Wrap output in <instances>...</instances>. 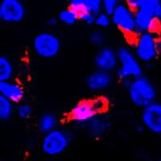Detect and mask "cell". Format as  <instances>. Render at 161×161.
Segmentation results:
<instances>
[{
  "label": "cell",
  "mask_w": 161,
  "mask_h": 161,
  "mask_svg": "<svg viewBox=\"0 0 161 161\" xmlns=\"http://www.w3.org/2000/svg\"><path fill=\"white\" fill-rule=\"evenodd\" d=\"M159 31H161V17H160V19H159Z\"/></svg>",
  "instance_id": "cell-30"
},
{
  "label": "cell",
  "mask_w": 161,
  "mask_h": 161,
  "mask_svg": "<svg viewBox=\"0 0 161 161\" xmlns=\"http://www.w3.org/2000/svg\"><path fill=\"white\" fill-rule=\"evenodd\" d=\"M112 24L124 33L125 35L136 36V24L135 11L127 7L124 3L119 4L110 15Z\"/></svg>",
  "instance_id": "cell-6"
},
{
  "label": "cell",
  "mask_w": 161,
  "mask_h": 161,
  "mask_svg": "<svg viewBox=\"0 0 161 161\" xmlns=\"http://www.w3.org/2000/svg\"><path fill=\"white\" fill-rule=\"evenodd\" d=\"M73 139L71 131L64 129L56 128L43 135L40 141V148L43 153L48 156H57L64 153Z\"/></svg>",
  "instance_id": "cell-3"
},
{
  "label": "cell",
  "mask_w": 161,
  "mask_h": 161,
  "mask_svg": "<svg viewBox=\"0 0 161 161\" xmlns=\"http://www.w3.org/2000/svg\"><path fill=\"white\" fill-rule=\"evenodd\" d=\"M143 8L150 11L156 19H160L161 0H143Z\"/></svg>",
  "instance_id": "cell-19"
},
{
  "label": "cell",
  "mask_w": 161,
  "mask_h": 161,
  "mask_svg": "<svg viewBox=\"0 0 161 161\" xmlns=\"http://www.w3.org/2000/svg\"><path fill=\"white\" fill-rule=\"evenodd\" d=\"M112 24L111 16L110 14L106 13L105 11H102L99 13L96 14L95 24L99 28H106Z\"/></svg>",
  "instance_id": "cell-22"
},
{
  "label": "cell",
  "mask_w": 161,
  "mask_h": 161,
  "mask_svg": "<svg viewBox=\"0 0 161 161\" xmlns=\"http://www.w3.org/2000/svg\"><path fill=\"white\" fill-rule=\"evenodd\" d=\"M124 3L133 11H137L143 6V0H124Z\"/></svg>",
  "instance_id": "cell-28"
},
{
  "label": "cell",
  "mask_w": 161,
  "mask_h": 161,
  "mask_svg": "<svg viewBox=\"0 0 161 161\" xmlns=\"http://www.w3.org/2000/svg\"><path fill=\"white\" fill-rule=\"evenodd\" d=\"M26 15V8L21 0H1L0 20L8 24L22 22Z\"/></svg>",
  "instance_id": "cell-7"
},
{
  "label": "cell",
  "mask_w": 161,
  "mask_h": 161,
  "mask_svg": "<svg viewBox=\"0 0 161 161\" xmlns=\"http://www.w3.org/2000/svg\"><path fill=\"white\" fill-rule=\"evenodd\" d=\"M90 9L93 13L97 14L103 11V0H86Z\"/></svg>",
  "instance_id": "cell-27"
},
{
  "label": "cell",
  "mask_w": 161,
  "mask_h": 161,
  "mask_svg": "<svg viewBox=\"0 0 161 161\" xmlns=\"http://www.w3.org/2000/svg\"><path fill=\"white\" fill-rule=\"evenodd\" d=\"M106 40V34L102 30H94L90 34V42L95 47L101 48L105 46Z\"/></svg>",
  "instance_id": "cell-20"
},
{
  "label": "cell",
  "mask_w": 161,
  "mask_h": 161,
  "mask_svg": "<svg viewBox=\"0 0 161 161\" xmlns=\"http://www.w3.org/2000/svg\"><path fill=\"white\" fill-rule=\"evenodd\" d=\"M14 65L11 60L6 56L0 57V81L12 80L14 76Z\"/></svg>",
  "instance_id": "cell-16"
},
{
  "label": "cell",
  "mask_w": 161,
  "mask_h": 161,
  "mask_svg": "<svg viewBox=\"0 0 161 161\" xmlns=\"http://www.w3.org/2000/svg\"><path fill=\"white\" fill-rule=\"evenodd\" d=\"M58 19L60 23L64 25H74L79 20V15L77 12L68 8L60 11L58 14Z\"/></svg>",
  "instance_id": "cell-18"
},
{
  "label": "cell",
  "mask_w": 161,
  "mask_h": 161,
  "mask_svg": "<svg viewBox=\"0 0 161 161\" xmlns=\"http://www.w3.org/2000/svg\"><path fill=\"white\" fill-rule=\"evenodd\" d=\"M93 63L97 69L110 73L117 70L119 66L117 50L106 45L101 47L94 55Z\"/></svg>",
  "instance_id": "cell-9"
},
{
  "label": "cell",
  "mask_w": 161,
  "mask_h": 161,
  "mask_svg": "<svg viewBox=\"0 0 161 161\" xmlns=\"http://www.w3.org/2000/svg\"><path fill=\"white\" fill-rule=\"evenodd\" d=\"M59 121L57 116L51 112H45L40 114L37 120V129L40 133L45 135L57 128Z\"/></svg>",
  "instance_id": "cell-15"
},
{
  "label": "cell",
  "mask_w": 161,
  "mask_h": 161,
  "mask_svg": "<svg viewBox=\"0 0 161 161\" xmlns=\"http://www.w3.org/2000/svg\"><path fill=\"white\" fill-rule=\"evenodd\" d=\"M97 114L91 100H82L72 107L69 113V119L74 124L86 126Z\"/></svg>",
  "instance_id": "cell-10"
},
{
  "label": "cell",
  "mask_w": 161,
  "mask_h": 161,
  "mask_svg": "<svg viewBox=\"0 0 161 161\" xmlns=\"http://www.w3.org/2000/svg\"><path fill=\"white\" fill-rule=\"evenodd\" d=\"M14 111V103L3 96L0 95V120L6 122L11 119Z\"/></svg>",
  "instance_id": "cell-17"
},
{
  "label": "cell",
  "mask_w": 161,
  "mask_h": 161,
  "mask_svg": "<svg viewBox=\"0 0 161 161\" xmlns=\"http://www.w3.org/2000/svg\"><path fill=\"white\" fill-rule=\"evenodd\" d=\"M96 14L93 11H89L79 15V20L87 25H93L95 23Z\"/></svg>",
  "instance_id": "cell-26"
},
{
  "label": "cell",
  "mask_w": 161,
  "mask_h": 161,
  "mask_svg": "<svg viewBox=\"0 0 161 161\" xmlns=\"http://www.w3.org/2000/svg\"><path fill=\"white\" fill-rule=\"evenodd\" d=\"M117 54L119 66L116 70V75L121 80L142 76L143 69L141 62L133 49L128 46H121L118 48Z\"/></svg>",
  "instance_id": "cell-4"
},
{
  "label": "cell",
  "mask_w": 161,
  "mask_h": 161,
  "mask_svg": "<svg viewBox=\"0 0 161 161\" xmlns=\"http://www.w3.org/2000/svg\"><path fill=\"white\" fill-rule=\"evenodd\" d=\"M111 123L109 117L105 113L97 114L95 117L89 122L85 126L86 131L90 137L99 139L107 133L110 128Z\"/></svg>",
  "instance_id": "cell-13"
},
{
  "label": "cell",
  "mask_w": 161,
  "mask_h": 161,
  "mask_svg": "<svg viewBox=\"0 0 161 161\" xmlns=\"http://www.w3.org/2000/svg\"><path fill=\"white\" fill-rule=\"evenodd\" d=\"M133 50L141 63L153 62L161 53V38L157 32H143L136 36Z\"/></svg>",
  "instance_id": "cell-1"
},
{
  "label": "cell",
  "mask_w": 161,
  "mask_h": 161,
  "mask_svg": "<svg viewBox=\"0 0 161 161\" xmlns=\"http://www.w3.org/2000/svg\"><path fill=\"white\" fill-rule=\"evenodd\" d=\"M0 95L8 98L14 104H19L23 101L25 92L23 86L15 80L0 81Z\"/></svg>",
  "instance_id": "cell-14"
},
{
  "label": "cell",
  "mask_w": 161,
  "mask_h": 161,
  "mask_svg": "<svg viewBox=\"0 0 161 161\" xmlns=\"http://www.w3.org/2000/svg\"><path fill=\"white\" fill-rule=\"evenodd\" d=\"M15 112L21 119H28L32 114V107L28 103H20L15 108Z\"/></svg>",
  "instance_id": "cell-23"
},
{
  "label": "cell",
  "mask_w": 161,
  "mask_h": 161,
  "mask_svg": "<svg viewBox=\"0 0 161 161\" xmlns=\"http://www.w3.org/2000/svg\"><path fill=\"white\" fill-rule=\"evenodd\" d=\"M122 3V0H103V11L111 15L115 8Z\"/></svg>",
  "instance_id": "cell-25"
},
{
  "label": "cell",
  "mask_w": 161,
  "mask_h": 161,
  "mask_svg": "<svg viewBox=\"0 0 161 161\" xmlns=\"http://www.w3.org/2000/svg\"><path fill=\"white\" fill-rule=\"evenodd\" d=\"M69 8L77 12L78 15L91 11L86 0H69Z\"/></svg>",
  "instance_id": "cell-21"
},
{
  "label": "cell",
  "mask_w": 161,
  "mask_h": 161,
  "mask_svg": "<svg viewBox=\"0 0 161 161\" xmlns=\"http://www.w3.org/2000/svg\"><path fill=\"white\" fill-rule=\"evenodd\" d=\"M126 90L132 104L141 109L155 102L157 94L153 83L143 75L132 79Z\"/></svg>",
  "instance_id": "cell-2"
},
{
  "label": "cell",
  "mask_w": 161,
  "mask_h": 161,
  "mask_svg": "<svg viewBox=\"0 0 161 161\" xmlns=\"http://www.w3.org/2000/svg\"><path fill=\"white\" fill-rule=\"evenodd\" d=\"M158 161H161V157L159 158V160H158Z\"/></svg>",
  "instance_id": "cell-31"
},
{
  "label": "cell",
  "mask_w": 161,
  "mask_h": 161,
  "mask_svg": "<svg viewBox=\"0 0 161 161\" xmlns=\"http://www.w3.org/2000/svg\"><path fill=\"white\" fill-rule=\"evenodd\" d=\"M113 83V77L110 72L97 69L90 73L86 79V87L93 92L107 90Z\"/></svg>",
  "instance_id": "cell-12"
},
{
  "label": "cell",
  "mask_w": 161,
  "mask_h": 161,
  "mask_svg": "<svg viewBox=\"0 0 161 161\" xmlns=\"http://www.w3.org/2000/svg\"><path fill=\"white\" fill-rule=\"evenodd\" d=\"M32 48L38 57L52 59L57 57L61 48V41L58 36L52 31H42L35 36Z\"/></svg>",
  "instance_id": "cell-5"
},
{
  "label": "cell",
  "mask_w": 161,
  "mask_h": 161,
  "mask_svg": "<svg viewBox=\"0 0 161 161\" xmlns=\"http://www.w3.org/2000/svg\"><path fill=\"white\" fill-rule=\"evenodd\" d=\"M93 108L97 114L105 113L108 108V101L104 97H97L91 100Z\"/></svg>",
  "instance_id": "cell-24"
},
{
  "label": "cell",
  "mask_w": 161,
  "mask_h": 161,
  "mask_svg": "<svg viewBox=\"0 0 161 161\" xmlns=\"http://www.w3.org/2000/svg\"><path fill=\"white\" fill-rule=\"evenodd\" d=\"M136 24V35L143 32H158L159 21L150 11L142 8L135 12Z\"/></svg>",
  "instance_id": "cell-11"
},
{
  "label": "cell",
  "mask_w": 161,
  "mask_h": 161,
  "mask_svg": "<svg viewBox=\"0 0 161 161\" xmlns=\"http://www.w3.org/2000/svg\"><path fill=\"white\" fill-rule=\"evenodd\" d=\"M141 123L144 128L155 135H161V103L153 102L142 109Z\"/></svg>",
  "instance_id": "cell-8"
},
{
  "label": "cell",
  "mask_w": 161,
  "mask_h": 161,
  "mask_svg": "<svg viewBox=\"0 0 161 161\" xmlns=\"http://www.w3.org/2000/svg\"><path fill=\"white\" fill-rule=\"evenodd\" d=\"M60 23L58 19V17H50L48 20H47V24L49 27H55Z\"/></svg>",
  "instance_id": "cell-29"
}]
</instances>
